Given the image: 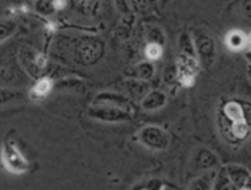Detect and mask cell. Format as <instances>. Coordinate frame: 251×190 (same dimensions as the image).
I'll return each mask as SVG.
<instances>
[{
	"instance_id": "1",
	"label": "cell",
	"mask_w": 251,
	"mask_h": 190,
	"mask_svg": "<svg viewBox=\"0 0 251 190\" xmlns=\"http://www.w3.org/2000/svg\"><path fill=\"white\" fill-rule=\"evenodd\" d=\"M200 64L195 56L193 41L190 36L183 33L179 38V55L176 60V75L184 87L194 85Z\"/></svg>"
},
{
	"instance_id": "2",
	"label": "cell",
	"mask_w": 251,
	"mask_h": 190,
	"mask_svg": "<svg viewBox=\"0 0 251 190\" xmlns=\"http://www.w3.org/2000/svg\"><path fill=\"white\" fill-rule=\"evenodd\" d=\"M191 41L199 58V64L205 69H210L216 56V44L213 37H211V34L205 29L195 28Z\"/></svg>"
},
{
	"instance_id": "3",
	"label": "cell",
	"mask_w": 251,
	"mask_h": 190,
	"mask_svg": "<svg viewBox=\"0 0 251 190\" xmlns=\"http://www.w3.org/2000/svg\"><path fill=\"white\" fill-rule=\"evenodd\" d=\"M87 115L92 119L103 123H125L132 119L130 110L113 105H103V103L91 106L87 110Z\"/></svg>"
},
{
	"instance_id": "4",
	"label": "cell",
	"mask_w": 251,
	"mask_h": 190,
	"mask_svg": "<svg viewBox=\"0 0 251 190\" xmlns=\"http://www.w3.org/2000/svg\"><path fill=\"white\" fill-rule=\"evenodd\" d=\"M137 140L147 149L162 151L167 150L171 145V135L161 127L147 125L142 128L137 134Z\"/></svg>"
},
{
	"instance_id": "5",
	"label": "cell",
	"mask_w": 251,
	"mask_h": 190,
	"mask_svg": "<svg viewBox=\"0 0 251 190\" xmlns=\"http://www.w3.org/2000/svg\"><path fill=\"white\" fill-rule=\"evenodd\" d=\"M1 161L5 168L14 174H22L28 171V162L17 149L12 140L4 141L1 147Z\"/></svg>"
},
{
	"instance_id": "6",
	"label": "cell",
	"mask_w": 251,
	"mask_h": 190,
	"mask_svg": "<svg viewBox=\"0 0 251 190\" xmlns=\"http://www.w3.org/2000/svg\"><path fill=\"white\" fill-rule=\"evenodd\" d=\"M167 103V96L166 93L162 92L159 90L151 91L145 96V98L141 102V107L145 110H156L159 108L164 107Z\"/></svg>"
},
{
	"instance_id": "7",
	"label": "cell",
	"mask_w": 251,
	"mask_h": 190,
	"mask_svg": "<svg viewBox=\"0 0 251 190\" xmlns=\"http://www.w3.org/2000/svg\"><path fill=\"white\" fill-rule=\"evenodd\" d=\"M226 44L230 51L239 52L249 47V36L243 31H230L226 37Z\"/></svg>"
},
{
	"instance_id": "8",
	"label": "cell",
	"mask_w": 251,
	"mask_h": 190,
	"mask_svg": "<svg viewBox=\"0 0 251 190\" xmlns=\"http://www.w3.org/2000/svg\"><path fill=\"white\" fill-rule=\"evenodd\" d=\"M223 114H225V117L232 123L248 120L244 112V108H243L242 103H239L238 101H228V102L223 106Z\"/></svg>"
},
{
	"instance_id": "9",
	"label": "cell",
	"mask_w": 251,
	"mask_h": 190,
	"mask_svg": "<svg viewBox=\"0 0 251 190\" xmlns=\"http://www.w3.org/2000/svg\"><path fill=\"white\" fill-rule=\"evenodd\" d=\"M228 177L232 181V184H234L238 188H244V187L249 186L250 173L245 167L240 166H229L227 168Z\"/></svg>"
},
{
	"instance_id": "10",
	"label": "cell",
	"mask_w": 251,
	"mask_h": 190,
	"mask_svg": "<svg viewBox=\"0 0 251 190\" xmlns=\"http://www.w3.org/2000/svg\"><path fill=\"white\" fill-rule=\"evenodd\" d=\"M96 103H105V105H113L117 107L124 108L130 110V102L122 95L112 92H103L96 97Z\"/></svg>"
},
{
	"instance_id": "11",
	"label": "cell",
	"mask_w": 251,
	"mask_h": 190,
	"mask_svg": "<svg viewBox=\"0 0 251 190\" xmlns=\"http://www.w3.org/2000/svg\"><path fill=\"white\" fill-rule=\"evenodd\" d=\"M51 88H53V80H50L49 78L39 79L29 91V98H32V100H42V98L48 96Z\"/></svg>"
},
{
	"instance_id": "12",
	"label": "cell",
	"mask_w": 251,
	"mask_h": 190,
	"mask_svg": "<svg viewBox=\"0 0 251 190\" xmlns=\"http://www.w3.org/2000/svg\"><path fill=\"white\" fill-rule=\"evenodd\" d=\"M24 98V93L20 90H14V88L0 87V107L10 105V103L19 102Z\"/></svg>"
},
{
	"instance_id": "13",
	"label": "cell",
	"mask_w": 251,
	"mask_h": 190,
	"mask_svg": "<svg viewBox=\"0 0 251 190\" xmlns=\"http://www.w3.org/2000/svg\"><path fill=\"white\" fill-rule=\"evenodd\" d=\"M17 31V22L14 19H0V43L6 41Z\"/></svg>"
},
{
	"instance_id": "14",
	"label": "cell",
	"mask_w": 251,
	"mask_h": 190,
	"mask_svg": "<svg viewBox=\"0 0 251 190\" xmlns=\"http://www.w3.org/2000/svg\"><path fill=\"white\" fill-rule=\"evenodd\" d=\"M196 160H198V166L201 167V168H211V167H213L217 163V157H216V155L205 149L199 151Z\"/></svg>"
},
{
	"instance_id": "15",
	"label": "cell",
	"mask_w": 251,
	"mask_h": 190,
	"mask_svg": "<svg viewBox=\"0 0 251 190\" xmlns=\"http://www.w3.org/2000/svg\"><path fill=\"white\" fill-rule=\"evenodd\" d=\"M154 68L151 63H141L139 65H136L134 68V73L132 76L137 79H141V80H149L153 76Z\"/></svg>"
},
{
	"instance_id": "16",
	"label": "cell",
	"mask_w": 251,
	"mask_h": 190,
	"mask_svg": "<svg viewBox=\"0 0 251 190\" xmlns=\"http://www.w3.org/2000/svg\"><path fill=\"white\" fill-rule=\"evenodd\" d=\"M230 132H232V135L235 139H247L250 133L249 122L248 120H242V122L232 123Z\"/></svg>"
},
{
	"instance_id": "17",
	"label": "cell",
	"mask_w": 251,
	"mask_h": 190,
	"mask_svg": "<svg viewBox=\"0 0 251 190\" xmlns=\"http://www.w3.org/2000/svg\"><path fill=\"white\" fill-rule=\"evenodd\" d=\"M145 53H146V56L150 59V60H158L159 58L163 54V49H162L161 44L156 43V42H152L145 49Z\"/></svg>"
},
{
	"instance_id": "18",
	"label": "cell",
	"mask_w": 251,
	"mask_h": 190,
	"mask_svg": "<svg viewBox=\"0 0 251 190\" xmlns=\"http://www.w3.org/2000/svg\"><path fill=\"white\" fill-rule=\"evenodd\" d=\"M54 0H38L37 1V10L43 15H49L54 11Z\"/></svg>"
},
{
	"instance_id": "19",
	"label": "cell",
	"mask_w": 251,
	"mask_h": 190,
	"mask_svg": "<svg viewBox=\"0 0 251 190\" xmlns=\"http://www.w3.org/2000/svg\"><path fill=\"white\" fill-rule=\"evenodd\" d=\"M191 190H211V182L205 177L196 179L191 184Z\"/></svg>"
},
{
	"instance_id": "20",
	"label": "cell",
	"mask_w": 251,
	"mask_h": 190,
	"mask_svg": "<svg viewBox=\"0 0 251 190\" xmlns=\"http://www.w3.org/2000/svg\"><path fill=\"white\" fill-rule=\"evenodd\" d=\"M75 1V0H74ZM96 0H76V2H77L78 5H81L82 7H88V6H92L93 4H95Z\"/></svg>"
}]
</instances>
